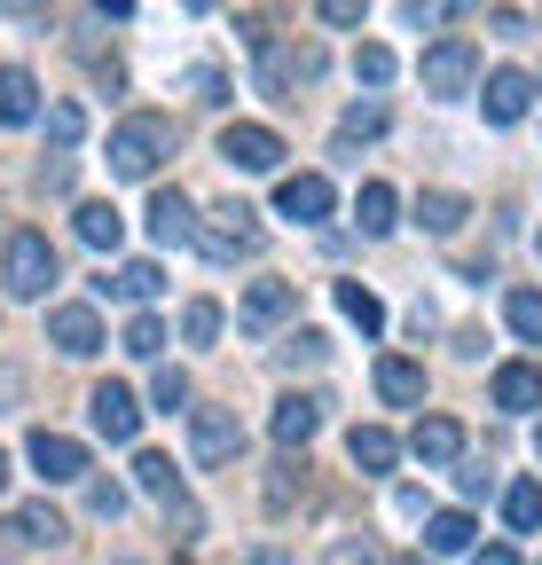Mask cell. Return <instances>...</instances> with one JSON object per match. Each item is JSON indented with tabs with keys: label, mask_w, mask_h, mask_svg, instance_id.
<instances>
[{
	"label": "cell",
	"mask_w": 542,
	"mask_h": 565,
	"mask_svg": "<svg viewBox=\"0 0 542 565\" xmlns=\"http://www.w3.org/2000/svg\"><path fill=\"white\" fill-rule=\"evenodd\" d=\"M158 282H166V275H158V259H126L118 275H103V282H95V291H103V299H134V307H142V299H158Z\"/></svg>",
	"instance_id": "obj_20"
},
{
	"label": "cell",
	"mask_w": 542,
	"mask_h": 565,
	"mask_svg": "<svg viewBox=\"0 0 542 565\" xmlns=\"http://www.w3.org/2000/svg\"><path fill=\"white\" fill-rule=\"evenodd\" d=\"M503 519H511V534H534V526H542V487H534V479H519V487L503 494Z\"/></svg>",
	"instance_id": "obj_27"
},
{
	"label": "cell",
	"mask_w": 542,
	"mask_h": 565,
	"mask_svg": "<svg viewBox=\"0 0 542 565\" xmlns=\"http://www.w3.org/2000/svg\"><path fill=\"white\" fill-rule=\"evenodd\" d=\"M338 307H347V322H354L362 338H378V330H385V307H378L370 282H338Z\"/></svg>",
	"instance_id": "obj_25"
},
{
	"label": "cell",
	"mask_w": 542,
	"mask_h": 565,
	"mask_svg": "<svg viewBox=\"0 0 542 565\" xmlns=\"http://www.w3.org/2000/svg\"><path fill=\"white\" fill-rule=\"evenodd\" d=\"M385 134V103H354L347 118H338V150H354V141H378Z\"/></svg>",
	"instance_id": "obj_26"
},
{
	"label": "cell",
	"mask_w": 542,
	"mask_h": 565,
	"mask_svg": "<svg viewBox=\"0 0 542 565\" xmlns=\"http://www.w3.org/2000/svg\"><path fill=\"white\" fill-rule=\"evenodd\" d=\"M134 479H142V487L158 494V503H173V456H158V448H142V456H134Z\"/></svg>",
	"instance_id": "obj_32"
},
{
	"label": "cell",
	"mask_w": 542,
	"mask_h": 565,
	"mask_svg": "<svg viewBox=\"0 0 542 565\" xmlns=\"http://www.w3.org/2000/svg\"><path fill=\"white\" fill-rule=\"evenodd\" d=\"M315 79H322V47H267L259 55V87L284 103H299V87H315Z\"/></svg>",
	"instance_id": "obj_4"
},
{
	"label": "cell",
	"mask_w": 542,
	"mask_h": 565,
	"mask_svg": "<svg viewBox=\"0 0 542 565\" xmlns=\"http://www.w3.org/2000/svg\"><path fill=\"white\" fill-rule=\"evenodd\" d=\"M330 181L322 173H291L284 189H276V212H284V221H299V228H315V221H330Z\"/></svg>",
	"instance_id": "obj_9"
},
{
	"label": "cell",
	"mask_w": 542,
	"mask_h": 565,
	"mask_svg": "<svg viewBox=\"0 0 542 565\" xmlns=\"http://www.w3.org/2000/svg\"><path fill=\"white\" fill-rule=\"evenodd\" d=\"M181 338H189V345H213V338H221V307H213V299H196V307L181 315Z\"/></svg>",
	"instance_id": "obj_33"
},
{
	"label": "cell",
	"mask_w": 542,
	"mask_h": 565,
	"mask_svg": "<svg viewBox=\"0 0 542 565\" xmlns=\"http://www.w3.org/2000/svg\"><path fill=\"white\" fill-rule=\"evenodd\" d=\"M322 565H378V550H370V542H330Z\"/></svg>",
	"instance_id": "obj_40"
},
{
	"label": "cell",
	"mask_w": 542,
	"mask_h": 565,
	"mask_svg": "<svg viewBox=\"0 0 542 565\" xmlns=\"http://www.w3.org/2000/svg\"><path fill=\"white\" fill-rule=\"evenodd\" d=\"M221 158H229L236 173H276V166H284V134H276V126H229V134H221Z\"/></svg>",
	"instance_id": "obj_7"
},
{
	"label": "cell",
	"mask_w": 542,
	"mask_h": 565,
	"mask_svg": "<svg viewBox=\"0 0 542 565\" xmlns=\"http://www.w3.org/2000/svg\"><path fill=\"white\" fill-rule=\"evenodd\" d=\"M347 456H354L362 471H393V456H401V440L385 433V424H354V440H347Z\"/></svg>",
	"instance_id": "obj_23"
},
{
	"label": "cell",
	"mask_w": 542,
	"mask_h": 565,
	"mask_svg": "<svg viewBox=\"0 0 542 565\" xmlns=\"http://www.w3.org/2000/svg\"><path fill=\"white\" fill-rule=\"evenodd\" d=\"M496 408H511V416L542 408V370H534V362H503V370H496Z\"/></svg>",
	"instance_id": "obj_19"
},
{
	"label": "cell",
	"mask_w": 542,
	"mask_h": 565,
	"mask_svg": "<svg viewBox=\"0 0 542 565\" xmlns=\"http://www.w3.org/2000/svg\"><path fill=\"white\" fill-rule=\"evenodd\" d=\"M47 338L72 353V362H87V353H103V322H95V307H55L47 315Z\"/></svg>",
	"instance_id": "obj_13"
},
{
	"label": "cell",
	"mask_w": 542,
	"mask_h": 565,
	"mask_svg": "<svg viewBox=\"0 0 542 565\" xmlns=\"http://www.w3.org/2000/svg\"><path fill=\"white\" fill-rule=\"evenodd\" d=\"M166 158H173V126H166L158 110L110 126V173H118V181H150Z\"/></svg>",
	"instance_id": "obj_1"
},
{
	"label": "cell",
	"mask_w": 542,
	"mask_h": 565,
	"mask_svg": "<svg viewBox=\"0 0 542 565\" xmlns=\"http://www.w3.org/2000/svg\"><path fill=\"white\" fill-rule=\"evenodd\" d=\"M378 393H385L393 408H417V401H425V370L401 362V353H385V362H378Z\"/></svg>",
	"instance_id": "obj_21"
},
{
	"label": "cell",
	"mask_w": 542,
	"mask_h": 565,
	"mask_svg": "<svg viewBox=\"0 0 542 565\" xmlns=\"http://www.w3.org/2000/svg\"><path fill=\"white\" fill-rule=\"evenodd\" d=\"M417 221H425L433 236H456V228H464V196H448V189H433V196L417 204Z\"/></svg>",
	"instance_id": "obj_29"
},
{
	"label": "cell",
	"mask_w": 542,
	"mask_h": 565,
	"mask_svg": "<svg viewBox=\"0 0 542 565\" xmlns=\"http://www.w3.org/2000/svg\"><path fill=\"white\" fill-rule=\"evenodd\" d=\"M0 542H17V550H55V542H72V526H63L47 503H24L17 519H0Z\"/></svg>",
	"instance_id": "obj_12"
},
{
	"label": "cell",
	"mask_w": 542,
	"mask_h": 565,
	"mask_svg": "<svg viewBox=\"0 0 542 565\" xmlns=\"http://www.w3.org/2000/svg\"><path fill=\"white\" fill-rule=\"evenodd\" d=\"M471 71H480V47H471V40H440V47H425L417 79H425V95H464Z\"/></svg>",
	"instance_id": "obj_5"
},
{
	"label": "cell",
	"mask_w": 542,
	"mask_h": 565,
	"mask_svg": "<svg viewBox=\"0 0 542 565\" xmlns=\"http://www.w3.org/2000/svg\"><path fill=\"white\" fill-rule=\"evenodd\" d=\"M527 103H534V79H527V71H496V79H488V126H519Z\"/></svg>",
	"instance_id": "obj_18"
},
{
	"label": "cell",
	"mask_w": 542,
	"mask_h": 565,
	"mask_svg": "<svg viewBox=\"0 0 542 565\" xmlns=\"http://www.w3.org/2000/svg\"><path fill=\"white\" fill-rule=\"evenodd\" d=\"M252 244H259V212H252V204H221V212H213V228H196V252L221 259V267L244 259Z\"/></svg>",
	"instance_id": "obj_3"
},
{
	"label": "cell",
	"mask_w": 542,
	"mask_h": 565,
	"mask_svg": "<svg viewBox=\"0 0 542 565\" xmlns=\"http://www.w3.org/2000/svg\"><path fill=\"white\" fill-rule=\"evenodd\" d=\"M87 511H95V519H118V511H126L118 479H87Z\"/></svg>",
	"instance_id": "obj_37"
},
{
	"label": "cell",
	"mask_w": 542,
	"mask_h": 565,
	"mask_svg": "<svg viewBox=\"0 0 542 565\" xmlns=\"http://www.w3.org/2000/svg\"><path fill=\"white\" fill-rule=\"evenodd\" d=\"M410 456H417V463H456V456H464V424H456V416H425L417 433H410Z\"/></svg>",
	"instance_id": "obj_16"
},
{
	"label": "cell",
	"mask_w": 542,
	"mask_h": 565,
	"mask_svg": "<svg viewBox=\"0 0 542 565\" xmlns=\"http://www.w3.org/2000/svg\"><path fill=\"white\" fill-rule=\"evenodd\" d=\"M87 416H95L103 440H134V433H142V408H134L126 385H95V393H87Z\"/></svg>",
	"instance_id": "obj_10"
},
{
	"label": "cell",
	"mask_w": 542,
	"mask_h": 565,
	"mask_svg": "<svg viewBox=\"0 0 542 565\" xmlns=\"http://www.w3.org/2000/svg\"><path fill=\"white\" fill-rule=\"evenodd\" d=\"M126 353H134V362H158V353H166V322L158 315H134L126 322Z\"/></svg>",
	"instance_id": "obj_30"
},
{
	"label": "cell",
	"mask_w": 542,
	"mask_h": 565,
	"mask_svg": "<svg viewBox=\"0 0 542 565\" xmlns=\"http://www.w3.org/2000/svg\"><path fill=\"white\" fill-rule=\"evenodd\" d=\"M0 487H9V456H0Z\"/></svg>",
	"instance_id": "obj_43"
},
{
	"label": "cell",
	"mask_w": 542,
	"mask_h": 565,
	"mask_svg": "<svg viewBox=\"0 0 542 565\" xmlns=\"http://www.w3.org/2000/svg\"><path fill=\"white\" fill-rule=\"evenodd\" d=\"M534 448H542V433H534Z\"/></svg>",
	"instance_id": "obj_46"
},
{
	"label": "cell",
	"mask_w": 542,
	"mask_h": 565,
	"mask_svg": "<svg viewBox=\"0 0 542 565\" xmlns=\"http://www.w3.org/2000/svg\"><path fill=\"white\" fill-rule=\"evenodd\" d=\"M322 353H330V338H322V330H299V338L284 345V362H322Z\"/></svg>",
	"instance_id": "obj_39"
},
{
	"label": "cell",
	"mask_w": 542,
	"mask_h": 565,
	"mask_svg": "<svg viewBox=\"0 0 542 565\" xmlns=\"http://www.w3.org/2000/svg\"><path fill=\"white\" fill-rule=\"evenodd\" d=\"M47 282H55V244L40 228H17L9 236V291L17 299H47Z\"/></svg>",
	"instance_id": "obj_2"
},
{
	"label": "cell",
	"mask_w": 542,
	"mask_h": 565,
	"mask_svg": "<svg viewBox=\"0 0 542 565\" xmlns=\"http://www.w3.org/2000/svg\"><path fill=\"white\" fill-rule=\"evenodd\" d=\"M401 565H425V557H401Z\"/></svg>",
	"instance_id": "obj_44"
},
{
	"label": "cell",
	"mask_w": 542,
	"mask_h": 565,
	"mask_svg": "<svg viewBox=\"0 0 542 565\" xmlns=\"http://www.w3.org/2000/svg\"><path fill=\"white\" fill-rule=\"evenodd\" d=\"M181 87H189L196 103H221V95H229V79H221V71H213V63H196V71H189V79H181Z\"/></svg>",
	"instance_id": "obj_38"
},
{
	"label": "cell",
	"mask_w": 542,
	"mask_h": 565,
	"mask_svg": "<svg viewBox=\"0 0 542 565\" xmlns=\"http://www.w3.org/2000/svg\"><path fill=\"white\" fill-rule=\"evenodd\" d=\"M354 79H362V87H385V79H393V55H385V47H362V55H354Z\"/></svg>",
	"instance_id": "obj_36"
},
{
	"label": "cell",
	"mask_w": 542,
	"mask_h": 565,
	"mask_svg": "<svg viewBox=\"0 0 542 565\" xmlns=\"http://www.w3.org/2000/svg\"><path fill=\"white\" fill-rule=\"evenodd\" d=\"M118 236H126V212H118V204H79V244L118 252Z\"/></svg>",
	"instance_id": "obj_24"
},
{
	"label": "cell",
	"mask_w": 542,
	"mask_h": 565,
	"mask_svg": "<svg viewBox=\"0 0 542 565\" xmlns=\"http://www.w3.org/2000/svg\"><path fill=\"white\" fill-rule=\"evenodd\" d=\"M17 393H24V377H17V370H0V401H17Z\"/></svg>",
	"instance_id": "obj_42"
},
{
	"label": "cell",
	"mask_w": 542,
	"mask_h": 565,
	"mask_svg": "<svg viewBox=\"0 0 542 565\" xmlns=\"http://www.w3.org/2000/svg\"><path fill=\"white\" fill-rule=\"evenodd\" d=\"M150 236H158V244H196V204H189L181 189H158V196H150Z\"/></svg>",
	"instance_id": "obj_14"
},
{
	"label": "cell",
	"mask_w": 542,
	"mask_h": 565,
	"mask_svg": "<svg viewBox=\"0 0 542 565\" xmlns=\"http://www.w3.org/2000/svg\"><path fill=\"white\" fill-rule=\"evenodd\" d=\"M79 126H87V118H79V103H55V110H47V141H55V150H72Z\"/></svg>",
	"instance_id": "obj_34"
},
{
	"label": "cell",
	"mask_w": 542,
	"mask_h": 565,
	"mask_svg": "<svg viewBox=\"0 0 542 565\" xmlns=\"http://www.w3.org/2000/svg\"><path fill=\"white\" fill-rule=\"evenodd\" d=\"M32 118H40V79L24 63H9L0 71V126H32Z\"/></svg>",
	"instance_id": "obj_17"
},
{
	"label": "cell",
	"mask_w": 542,
	"mask_h": 565,
	"mask_svg": "<svg viewBox=\"0 0 542 565\" xmlns=\"http://www.w3.org/2000/svg\"><path fill=\"white\" fill-rule=\"evenodd\" d=\"M503 322H511L527 345H542V291H511V299H503Z\"/></svg>",
	"instance_id": "obj_28"
},
{
	"label": "cell",
	"mask_w": 542,
	"mask_h": 565,
	"mask_svg": "<svg viewBox=\"0 0 542 565\" xmlns=\"http://www.w3.org/2000/svg\"><path fill=\"white\" fill-rule=\"evenodd\" d=\"M150 401H158V408L173 416V408L189 401V377H181V370H158V377H150Z\"/></svg>",
	"instance_id": "obj_35"
},
{
	"label": "cell",
	"mask_w": 542,
	"mask_h": 565,
	"mask_svg": "<svg viewBox=\"0 0 542 565\" xmlns=\"http://www.w3.org/2000/svg\"><path fill=\"white\" fill-rule=\"evenodd\" d=\"M291 307H299V291H291V282H252V291H244V307H236V322H244V330H276Z\"/></svg>",
	"instance_id": "obj_15"
},
{
	"label": "cell",
	"mask_w": 542,
	"mask_h": 565,
	"mask_svg": "<svg viewBox=\"0 0 542 565\" xmlns=\"http://www.w3.org/2000/svg\"><path fill=\"white\" fill-rule=\"evenodd\" d=\"M425 542H433V550H471V511H440V519H425Z\"/></svg>",
	"instance_id": "obj_31"
},
{
	"label": "cell",
	"mask_w": 542,
	"mask_h": 565,
	"mask_svg": "<svg viewBox=\"0 0 542 565\" xmlns=\"http://www.w3.org/2000/svg\"><path fill=\"white\" fill-rule=\"evenodd\" d=\"M267 433H276V448H307L322 433V401L315 393H284L276 416H267Z\"/></svg>",
	"instance_id": "obj_11"
},
{
	"label": "cell",
	"mask_w": 542,
	"mask_h": 565,
	"mask_svg": "<svg viewBox=\"0 0 542 565\" xmlns=\"http://www.w3.org/2000/svg\"><path fill=\"white\" fill-rule=\"evenodd\" d=\"M393 212H401L393 189H385V181H362V196H354V228H362V236H393Z\"/></svg>",
	"instance_id": "obj_22"
},
{
	"label": "cell",
	"mask_w": 542,
	"mask_h": 565,
	"mask_svg": "<svg viewBox=\"0 0 542 565\" xmlns=\"http://www.w3.org/2000/svg\"><path fill=\"white\" fill-rule=\"evenodd\" d=\"M189 456H196V463H236V456H244V424H236L229 408H196V416H189Z\"/></svg>",
	"instance_id": "obj_6"
},
{
	"label": "cell",
	"mask_w": 542,
	"mask_h": 565,
	"mask_svg": "<svg viewBox=\"0 0 542 565\" xmlns=\"http://www.w3.org/2000/svg\"><path fill=\"white\" fill-rule=\"evenodd\" d=\"M32 471L47 487H72V479H87V448L72 433H32Z\"/></svg>",
	"instance_id": "obj_8"
},
{
	"label": "cell",
	"mask_w": 542,
	"mask_h": 565,
	"mask_svg": "<svg viewBox=\"0 0 542 565\" xmlns=\"http://www.w3.org/2000/svg\"><path fill=\"white\" fill-rule=\"evenodd\" d=\"M471 565H519V550H503V542H496V550H480Z\"/></svg>",
	"instance_id": "obj_41"
},
{
	"label": "cell",
	"mask_w": 542,
	"mask_h": 565,
	"mask_svg": "<svg viewBox=\"0 0 542 565\" xmlns=\"http://www.w3.org/2000/svg\"><path fill=\"white\" fill-rule=\"evenodd\" d=\"M110 565H134V557H110Z\"/></svg>",
	"instance_id": "obj_45"
}]
</instances>
